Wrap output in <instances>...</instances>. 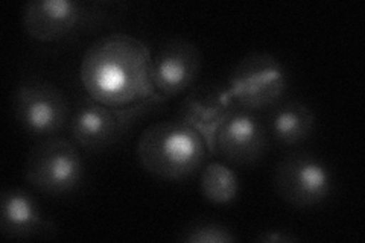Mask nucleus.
<instances>
[{"instance_id": "1", "label": "nucleus", "mask_w": 365, "mask_h": 243, "mask_svg": "<svg viewBox=\"0 0 365 243\" xmlns=\"http://www.w3.org/2000/svg\"><path fill=\"white\" fill-rule=\"evenodd\" d=\"M79 78L88 98L108 107H125L154 96L153 55L128 33H110L86 51Z\"/></svg>"}, {"instance_id": "2", "label": "nucleus", "mask_w": 365, "mask_h": 243, "mask_svg": "<svg viewBox=\"0 0 365 243\" xmlns=\"http://www.w3.org/2000/svg\"><path fill=\"white\" fill-rule=\"evenodd\" d=\"M207 154L202 135L180 119L150 125L135 145L140 166L165 181H182L195 175Z\"/></svg>"}, {"instance_id": "3", "label": "nucleus", "mask_w": 365, "mask_h": 243, "mask_svg": "<svg viewBox=\"0 0 365 243\" xmlns=\"http://www.w3.org/2000/svg\"><path fill=\"white\" fill-rule=\"evenodd\" d=\"M166 98L160 93L125 107H108L91 98L73 110L68 122L72 140L88 152H101L116 145L130 131L133 123L160 108Z\"/></svg>"}, {"instance_id": "4", "label": "nucleus", "mask_w": 365, "mask_h": 243, "mask_svg": "<svg viewBox=\"0 0 365 243\" xmlns=\"http://www.w3.org/2000/svg\"><path fill=\"white\" fill-rule=\"evenodd\" d=\"M84 161L79 146L68 138L46 137L26 157L25 178L34 189L49 196L75 192L83 182Z\"/></svg>"}, {"instance_id": "5", "label": "nucleus", "mask_w": 365, "mask_h": 243, "mask_svg": "<svg viewBox=\"0 0 365 243\" xmlns=\"http://www.w3.org/2000/svg\"><path fill=\"white\" fill-rule=\"evenodd\" d=\"M227 88L237 108L264 111L276 107L287 93L288 72L279 58L268 52H253L232 68Z\"/></svg>"}, {"instance_id": "6", "label": "nucleus", "mask_w": 365, "mask_h": 243, "mask_svg": "<svg viewBox=\"0 0 365 243\" xmlns=\"http://www.w3.org/2000/svg\"><path fill=\"white\" fill-rule=\"evenodd\" d=\"M19 125L34 137L56 135L71 122L72 108L64 91L51 81L29 78L20 83L13 96Z\"/></svg>"}, {"instance_id": "7", "label": "nucleus", "mask_w": 365, "mask_h": 243, "mask_svg": "<svg viewBox=\"0 0 365 243\" xmlns=\"http://www.w3.org/2000/svg\"><path fill=\"white\" fill-rule=\"evenodd\" d=\"M274 189L280 198L297 208L323 204L334 190V177L322 158L304 150L284 155L274 169Z\"/></svg>"}, {"instance_id": "8", "label": "nucleus", "mask_w": 365, "mask_h": 243, "mask_svg": "<svg viewBox=\"0 0 365 243\" xmlns=\"http://www.w3.org/2000/svg\"><path fill=\"white\" fill-rule=\"evenodd\" d=\"M102 16L90 5L71 0H31L23 8V29L41 43L60 41Z\"/></svg>"}, {"instance_id": "9", "label": "nucleus", "mask_w": 365, "mask_h": 243, "mask_svg": "<svg viewBox=\"0 0 365 243\" xmlns=\"http://www.w3.org/2000/svg\"><path fill=\"white\" fill-rule=\"evenodd\" d=\"M213 148L232 165L257 163L268 149L267 123L257 113L236 107L216 130Z\"/></svg>"}, {"instance_id": "10", "label": "nucleus", "mask_w": 365, "mask_h": 243, "mask_svg": "<svg viewBox=\"0 0 365 243\" xmlns=\"http://www.w3.org/2000/svg\"><path fill=\"white\" fill-rule=\"evenodd\" d=\"M202 67L195 43L174 37L166 40L153 56V83L163 98H175L193 87Z\"/></svg>"}, {"instance_id": "11", "label": "nucleus", "mask_w": 365, "mask_h": 243, "mask_svg": "<svg viewBox=\"0 0 365 243\" xmlns=\"http://www.w3.org/2000/svg\"><path fill=\"white\" fill-rule=\"evenodd\" d=\"M236 108L227 86L200 84L192 87L178 107L180 120L195 128L207 143L209 152L215 154L213 138L221 122Z\"/></svg>"}, {"instance_id": "12", "label": "nucleus", "mask_w": 365, "mask_h": 243, "mask_svg": "<svg viewBox=\"0 0 365 243\" xmlns=\"http://www.w3.org/2000/svg\"><path fill=\"white\" fill-rule=\"evenodd\" d=\"M0 233L13 240L52 237L56 234V227L41 213L31 193L21 189H6L2 192L0 204Z\"/></svg>"}, {"instance_id": "13", "label": "nucleus", "mask_w": 365, "mask_h": 243, "mask_svg": "<svg viewBox=\"0 0 365 243\" xmlns=\"http://www.w3.org/2000/svg\"><path fill=\"white\" fill-rule=\"evenodd\" d=\"M315 114L300 100L277 103L269 118L267 130L274 142L283 148H292L309 140L315 130Z\"/></svg>"}, {"instance_id": "14", "label": "nucleus", "mask_w": 365, "mask_h": 243, "mask_svg": "<svg viewBox=\"0 0 365 243\" xmlns=\"http://www.w3.org/2000/svg\"><path fill=\"white\" fill-rule=\"evenodd\" d=\"M200 190L205 200L216 205H227L236 201L239 178L236 172L221 161H210L201 167Z\"/></svg>"}, {"instance_id": "15", "label": "nucleus", "mask_w": 365, "mask_h": 243, "mask_svg": "<svg viewBox=\"0 0 365 243\" xmlns=\"http://www.w3.org/2000/svg\"><path fill=\"white\" fill-rule=\"evenodd\" d=\"M177 240L185 243H230L237 242V236L232 228L209 219L190 221L178 231Z\"/></svg>"}, {"instance_id": "16", "label": "nucleus", "mask_w": 365, "mask_h": 243, "mask_svg": "<svg viewBox=\"0 0 365 243\" xmlns=\"http://www.w3.org/2000/svg\"><path fill=\"white\" fill-rule=\"evenodd\" d=\"M257 242H264V243H287V242H299V237L288 233V231H279V229H269V231H264V233L259 234L256 237Z\"/></svg>"}]
</instances>
